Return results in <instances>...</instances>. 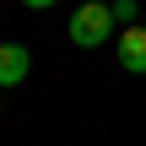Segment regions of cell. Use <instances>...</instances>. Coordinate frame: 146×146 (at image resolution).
I'll return each instance as SVG.
<instances>
[{"label":"cell","mask_w":146,"mask_h":146,"mask_svg":"<svg viewBox=\"0 0 146 146\" xmlns=\"http://www.w3.org/2000/svg\"><path fill=\"white\" fill-rule=\"evenodd\" d=\"M27 70H33V54H27L22 43H0V87L27 81Z\"/></svg>","instance_id":"cell-3"},{"label":"cell","mask_w":146,"mask_h":146,"mask_svg":"<svg viewBox=\"0 0 146 146\" xmlns=\"http://www.w3.org/2000/svg\"><path fill=\"white\" fill-rule=\"evenodd\" d=\"M114 5H103V0H81L76 11H70V43H81V49H98V43H108L114 38Z\"/></svg>","instance_id":"cell-1"},{"label":"cell","mask_w":146,"mask_h":146,"mask_svg":"<svg viewBox=\"0 0 146 146\" xmlns=\"http://www.w3.org/2000/svg\"><path fill=\"white\" fill-rule=\"evenodd\" d=\"M114 49H119V65H125L130 76H146V27H141V22H135V27H125Z\"/></svg>","instance_id":"cell-2"},{"label":"cell","mask_w":146,"mask_h":146,"mask_svg":"<svg viewBox=\"0 0 146 146\" xmlns=\"http://www.w3.org/2000/svg\"><path fill=\"white\" fill-rule=\"evenodd\" d=\"M22 5H33V11H49V5H54V0H22Z\"/></svg>","instance_id":"cell-5"},{"label":"cell","mask_w":146,"mask_h":146,"mask_svg":"<svg viewBox=\"0 0 146 146\" xmlns=\"http://www.w3.org/2000/svg\"><path fill=\"white\" fill-rule=\"evenodd\" d=\"M114 22L119 27H135L141 22V0H114Z\"/></svg>","instance_id":"cell-4"},{"label":"cell","mask_w":146,"mask_h":146,"mask_svg":"<svg viewBox=\"0 0 146 146\" xmlns=\"http://www.w3.org/2000/svg\"><path fill=\"white\" fill-rule=\"evenodd\" d=\"M141 27H146V11H141Z\"/></svg>","instance_id":"cell-6"}]
</instances>
